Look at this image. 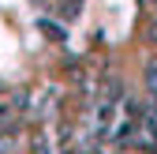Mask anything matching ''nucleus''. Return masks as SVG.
Here are the masks:
<instances>
[{
  "label": "nucleus",
  "mask_w": 157,
  "mask_h": 154,
  "mask_svg": "<svg viewBox=\"0 0 157 154\" xmlns=\"http://www.w3.org/2000/svg\"><path fill=\"white\" fill-rule=\"evenodd\" d=\"M146 90H150V98H157V60L146 64Z\"/></svg>",
  "instance_id": "nucleus-1"
}]
</instances>
